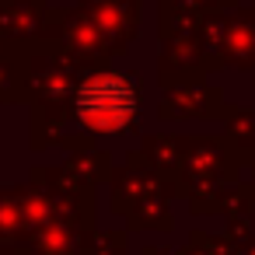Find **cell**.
<instances>
[{
    "label": "cell",
    "mask_w": 255,
    "mask_h": 255,
    "mask_svg": "<svg viewBox=\"0 0 255 255\" xmlns=\"http://www.w3.org/2000/svg\"><path fill=\"white\" fill-rule=\"evenodd\" d=\"M74 109L88 129L119 133L140 116V81L119 70H102L81 84Z\"/></svg>",
    "instance_id": "cell-1"
}]
</instances>
